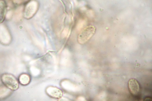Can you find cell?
<instances>
[{
  "instance_id": "8fae6325",
  "label": "cell",
  "mask_w": 152,
  "mask_h": 101,
  "mask_svg": "<svg viewBox=\"0 0 152 101\" xmlns=\"http://www.w3.org/2000/svg\"><path fill=\"white\" fill-rule=\"evenodd\" d=\"M77 101H86L85 98L82 96L79 97L77 99Z\"/></svg>"
},
{
  "instance_id": "30bf717a",
  "label": "cell",
  "mask_w": 152,
  "mask_h": 101,
  "mask_svg": "<svg viewBox=\"0 0 152 101\" xmlns=\"http://www.w3.org/2000/svg\"><path fill=\"white\" fill-rule=\"evenodd\" d=\"M9 92V90L5 88H0V97H2L7 95Z\"/></svg>"
},
{
  "instance_id": "6da1fadb",
  "label": "cell",
  "mask_w": 152,
  "mask_h": 101,
  "mask_svg": "<svg viewBox=\"0 0 152 101\" xmlns=\"http://www.w3.org/2000/svg\"><path fill=\"white\" fill-rule=\"evenodd\" d=\"M95 28L93 26H88L80 32L77 38L78 42L83 44L87 42L93 36L95 33Z\"/></svg>"
},
{
  "instance_id": "7a4b0ae2",
  "label": "cell",
  "mask_w": 152,
  "mask_h": 101,
  "mask_svg": "<svg viewBox=\"0 0 152 101\" xmlns=\"http://www.w3.org/2000/svg\"><path fill=\"white\" fill-rule=\"evenodd\" d=\"M1 80L4 84L8 88L15 90L19 87L18 83L13 75L9 74H4L2 75Z\"/></svg>"
},
{
  "instance_id": "52a82bcc",
  "label": "cell",
  "mask_w": 152,
  "mask_h": 101,
  "mask_svg": "<svg viewBox=\"0 0 152 101\" xmlns=\"http://www.w3.org/2000/svg\"><path fill=\"white\" fill-rule=\"evenodd\" d=\"M6 11V5L5 2L0 1V23H2L4 19Z\"/></svg>"
},
{
  "instance_id": "ba28073f",
  "label": "cell",
  "mask_w": 152,
  "mask_h": 101,
  "mask_svg": "<svg viewBox=\"0 0 152 101\" xmlns=\"http://www.w3.org/2000/svg\"><path fill=\"white\" fill-rule=\"evenodd\" d=\"M62 84L63 87L67 90L75 91L77 90L76 86L68 81H63Z\"/></svg>"
},
{
  "instance_id": "8992f818",
  "label": "cell",
  "mask_w": 152,
  "mask_h": 101,
  "mask_svg": "<svg viewBox=\"0 0 152 101\" xmlns=\"http://www.w3.org/2000/svg\"><path fill=\"white\" fill-rule=\"evenodd\" d=\"M10 34L5 27H0V41L4 44H8L10 41Z\"/></svg>"
},
{
  "instance_id": "3957f363",
  "label": "cell",
  "mask_w": 152,
  "mask_h": 101,
  "mask_svg": "<svg viewBox=\"0 0 152 101\" xmlns=\"http://www.w3.org/2000/svg\"><path fill=\"white\" fill-rule=\"evenodd\" d=\"M38 4L37 1H31L26 5L23 12V16L26 19L31 18L36 13L38 9Z\"/></svg>"
},
{
  "instance_id": "277c9868",
  "label": "cell",
  "mask_w": 152,
  "mask_h": 101,
  "mask_svg": "<svg viewBox=\"0 0 152 101\" xmlns=\"http://www.w3.org/2000/svg\"><path fill=\"white\" fill-rule=\"evenodd\" d=\"M47 94L55 98H60L63 95L62 91L58 88L53 86H49L46 89Z\"/></svg>"
},
{
  "instance_id": "7c38bea8",
  "label": "cell",
  "mask_w": 152,
  "mask_h": 101,
  "mask_svg": "<svg viewBox=\"0 0 152 101\" xmlns=\"http://www.w3.org/2000/svg\"><path fill=\"white\" fill-rule=\"evenodd\" d=\"M58 101H71L68 99L64 97H61Z\"/></svg>"
},
{
  "instance_id": "5b68a950",
  "label": "cell",
  "mask_w": 152,
  "mask_h": 101,
  "mask_svg": "<svg viewBox=\"0 0 152 101\" xmlns=\"http://www.w3.org/2000/svg\"><path fill=\"white\" fill-rule=\"evenodd\" d=\"M129 89L132 93L134 95L137 94L140 90V86L137 81L134 78L130 79L128 82Z\"/></svg>"
},
{
  "instance_id": "9c48e42d",
  "label": "cell",
  "mask_w": 152,
  "mask_h": 101,
  "mask_svg": "<svg viewBox=\"0 0 152 101\" xmlns=\"http://www.w3.org/2000/svg\"><path fill=\"white\" fill-rule=\"evenodd\" d=\"M19 81L21 84L23 85H26L30 82V77L27 74H22L19 77Z\"/></svg>"
}]
</instances>
